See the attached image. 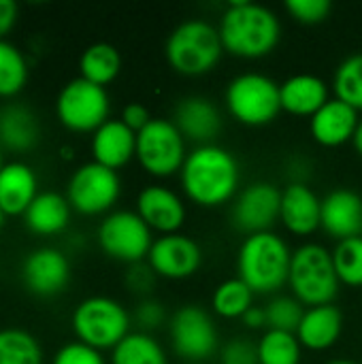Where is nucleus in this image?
Wrapping results in <instances>:
<instances>
[{
	"mask_svg": "<svg viewBox=\"0 0 362 364\" xmlns=\"http://www.w3.org/2000/svg\"><path fill=\"white\" fill-rule=\"evenodd\" d=\"M179 177L186 196L194 205L213 209L237 194L241 171L237 158L228 149L211 143L188 154Z\"/></svg>",
	"mask_w": 362,
	"mask_h": 364,
	"instance_id": "nucleus-1",
	"label": "nucleus"
},
{
	"mask_svg": "<svg viewBox=\"0 0 362 364\" xmlns=\"http://www.w3.org/2000/svg\"><path fill=\"white\" fill-rule=\"evenodd\" d=\"M222 47L230 55L256 60L269 55L282 36L277 15L256 2L235 0L226 6L218 26Z\"/></svg>",
	"mask_w": 362,
	"mask_h": 364,
	"instance_id": "nucleus-2",
	"label": "nucleus"
},
{
	"mask_svg": "<svg viewBox=\"0 0 362 364\" xmlns=\"http://www.w3.org/2000/svg\"><path fill=\"white\" fill-rule=\"evenodd\" d=\"M292 252L275 232L250 235L237 256V277L254 294H271L288 284Z\"/></svg>",
	"mask_w": 362,
	"mask_h": 364,
	"instance_id": "nucleus-3",
	"label": "nucleus"
},
{
	"mask_svg": "<svg viewBox=\"0 0 362 364\" xmlns=\"http://www.w3.org/2000/svg\"><path fill=\"white\" fill-rule=\"evenodd\" d=\"M169 66L186 77H201L215 68L224 47L215 26L203 19H190L179 23L166 38Z\"/></svg>",
	"mask_w": 362,
	"mask_h": 364,
	"instance_id": "nucleus-4",
	"label": "nucleus"
},
{
	"mask_svg": "<svg viewBox=\"0 0 362 364\" xmlns=\"http://www.w3.org/2000/svg\"><path fill=\"white\" fill-rule=\"evenodd\" d=\"M288 284L301 305H333L341 284L335 271L333 252L318 243H307L294 250Z\"/></svg>",
	"mask_w": 362,
	"mask_h": 364,
	"instance_id": "nucleus-5",
	"label": "nucleus"
},
{
	"mask_svg": "<svg viewBox=\"0 0 362 364\" xmlns=\"http://www.w3.org/2000/svg\"><path fill=\"white\" fill-rule=\"evenodd\" d=\"M224 100L228 113L245 126H267L282 111L280 83L260 73L237 75L228 83Z\"/></svg>",
	"mask_w": 362,
	"mask_h": 364,
	"instance_id": "nucleus-6",
	"label": "nucleus"
},
{
	"mask_svg": "<svg viewBox=\"0 0 362 364\" xmlns=\"http://www.w3.org/2000/svg\"><path fill=\"white\" fill-rule=\"evenodd\" d=\"M130 328L126 309L107 296H90L73 311V331L81 343L94 350H113Z\"/></svg>",
	"mask_w": 362,
	"mask_h": 364,
	"instance_id": "nucleus-7",
	"label": "nucleus"
},
{
	"mask_svg": "<svg viewBox=\"0 0 362 364\" xmlns=\"http://www.w3.org/2000/svg\"><path fill=\"white\" fill-rule=\"evenodd\" d=\"M186 139L171 119H151L137 132V160L154 177H171L186 162Z\"/></svg>",
	"mask_w": 362,
	"mask_h": 364,
	"instance_id": "nucleus-8",
	"label": "nucleus"
},
{
	"mask_svg": "<svg viewBox=\"0 0 362 364\" xmlns=\"http://www.w3.org/2000/svg\"><path fill=\"white\" fill-rule=\"evenodd\" d=\"M55 115L73 132H96L109 122V94L105 87L77 77L58 94Z\"/></svg>",
	"mask_w": 362,
	"mask_h": 364,
	"instance_id": "nucleus-9",
	"label": "nucleus"
},
{
	"mask_svg": "<svg viewBox=\"0 0 362 364\" xmlns=\"http://www.w3.org/2000/svg\"><path fill=\"white\" fill-rule=\"evenodd\" d=\"M98 245L117 262L139 264L154 245L151 228L137 211H113L98 226Z\"/></svg>",
	"mask_w": 362,
	"mask_h": 364,
	"instance_id": "nucleus-10",
	"label": "nucleus"
},
{
	"mask_svg": "<svg viewBox=\"0 0 362 364\" xmlns=\"http://www.w3.org/2000/svg\"><path fill=\"white\" fill-rule=\"evenodd\" d=\"M171 341L179 358L190 364L209 360L220 346L218 328L211 316L198 305H183L171 318Z\"/></svg>",
	"mask_w": 362,
	"mask_h": 364,
	"instance_id": "nucleus-11",
	"label": "nucleus"
},
{
	"mask_svg": "<svg viewBox=\"0 0 362 364\" xmlns=\"http://www.w3.org/2000/svg\"><path fill=\"white\" fill-rule=\"evenodd\" d=\"M119 192L122 181L117 171H111L98 162H87L73 173L66 198L75 211L83 215H100L117 203Z\"/></svg>",
	"mask_w": 362,
	"mask_h": 364,
	"instance_id": "nucleus-12",
	"label": "nucleus"
},
{
	"mask_svg": "<svg viewBox=\"0 0 362 364\" xmlns=\"http://www.w3.org/2000/svg\"><path fill=\"white\" fill-rule=\"evenodd\" d=\"M282 192L269 181H256L237 194L233 205V226L241 232L260 235L271 232L273 224L280 220Z\"/></svg>",
	"mask_w": 362,
	"mask_h": 364,
	"instance_id": "nucleus-13",
	"label": "nucleus"
},
{
	"mask_svg": "<svg viewBox=\"0 0 362 364\" xmlns=\"http://www.w3.org/2000/svg\"><path fill=\"white\" fill-rule=\"evenodd\" d=\"M203 262V252L194 239L186 235H162L154 241L147 264L158 277L164 279H186L192 277Z\"/></svg>",
	"mask_w": 362,
	"mask_h": 364,
	"instance_id": "nucleus-14",
	"label": "nucleus"
},
{
	"mask_svg": "<svg viewBox=\"0 0 362 364\" xmlns=\"http://www.w3.org/2000/svg\"><path fill=\"white\" fill-rule=\"evenodd\" d=\"M23 286L36 296H55L70 282L68 258L53 247H38L21 264Z\"/></svg>",
	"mask_w": 362,
	"mask_h": 364,
	"instance_id": "nucleus-15",
	"label": "nucleus"
},
{
	"mask_svg": "<svg viewBox=\"0 0 362 364\" xmlns=\"http://www.w3.org/2000/svg\"><path fill=\"white\" fill-rule=\"evenodd\" d=\"M183 139L201 145H211L222 130L220 109L205 96H188L177 102L173 119Z\"/></svg>",
	"mask_w": 362,
	"mask_h": 364,
	"instance_id": "nucleus-16",
	"label": "nucleus"
},
{
	"mask_svg": "<svg viewBox=\"0 0 362 364\" xmlns=\"http://www.w3.org/2000/svg\"><path fill=\"white\" fill-rule=\"evenodd\" d=\"M324 232L333 239L346 241L362 237V198L354 190L339 188L322 198V224Z\"/></svg>",
	"mask_w": 362,
	"mask_h": 364,
	"instance_id": "nucleus-17",
	"label": "nucleus"
},
{
	"mask_svg": "<svg viewBox=\"0 0 362 364\" xmlns=\"http://www.w3.org/2000/svg\"><path fill=\"white\" fill-rule=\"evenodd\" d=\"M137 213L141 220L162 235H175L186 220L181 198L164 186H147L137 198Z\"/></svg>",
	"mask_w": 362,
	"mask_h": 364,
	"instance_id": "nucleus-18",
	"label": "nucleus"
},
{
	"mask_svg": "<svg viewBox=\"0 0 362 364\" xmlns=\"http://www.w3.org/2000/svg\"><path fill=\"white\" fill-rule=\"evenodd\" d=\"M280 222L299 237L316 232L322 224V200L305 183H290L282 192Z\"/></svg>",
	"mask_w": 362,
	"mask_h": 364,
	"instance_id": "nucleus-19",
	"label": "nucleus"
},
{
	"mask_svg": "<svg viewBox=\"0 0 362 364\" xmlns=\"http://www.w3.org/2000/svg\"><path fill=\"white\" fill-rule=\"evenodd\" d=\"M358 124L361 119L356 109L339 98H331L309 119V130L316 143H320L322 147H339L348 141H354Z\"/></svg>",
	"mask_w": 362,
	"mask_h": 364,
	"instance_id": "nucleus-20",
	"label": "nucleus"
},
{
	"mask_svg": "<svg viewBox=\"0 0 362 364\" xmlns=\"http://www.w3.org/2000/svg\"><path fill=\"white\" fill-rule=\"evenodd\" d=\"M94 162L117 171L137 156V132H132L122 119L105 122L92 136Z\"/></svg>",
	"mask_w": 362,
	"mask_h": 364,
	"instance_id": "nucleus-21",
	"label": "nucleus"
},
{
	"mask_svg": "<svg viewBox=\"0 0 362 364\" xmlns=\"http://www.w3.org/2000/svg\"><path fill=\"white\" fill-rule=\"evenodd\" d=\"M282 111L297 117H314L331 98L326 83L316 75H294L280 83Z\"/></svg>",
	"mask_w": 362,
	"mask_h": 364,
	"instance_id": "nucleus-22",
	"label": "nucleus"
},
{
	"mask_svg": "<svg viewBox=\"0 0 362 364\" xmlns=\"http://www.w3.org/2000/svg\"><path fill=\"white\" fill-rule=\"evenodd\" d=\"M344 331V314L335 305L309 307L297 328V339L312 352H324L333 348Z\"/></svg>",
	"mask_w": 362,
	"mask_h": 364,
	"instance_id": "nucleus-23",
	"label": "nucleus"
},
{
	"mask_svg": "<svg viewBox=\"0 0 362 364\" xmlns=\"http://www.w3.org/2000/svg\"><path fill=\"white\" fill-rule=\"evenodd\" d=\"M36 192V175L23 162H9L0 171V211L4 215H23Z\"/></svg>",
	"mask_w": 362,
	"mask_h": 364,
	"instance_id": "nucleus-24",
	"label": "nucleus"
},
{
	"mask_svg": "<svg viewBox=\"0 0 362 364\" xmlns=\"http://www.w3.org/2000/svg\"><path fill=\"white\" fill-rule=\"evenodd\" d=\"M70 203L58 192H41L23 213L26 226L36 235H58L68 226Z\"/></svg>",
	"mask_w": 362,
	"mask_h": 364,
	"instance_id": "nucleus-25",
	"label": "nucleus"
},
{
	"mask_svg": "<svg viewBox=\"0 0 362 364\" xmlns=\"http://www.w3.org/2000/svg\"><path fill=\"white\" fill-rule=\"evenodd\" d=\"M38 143V122L23 105H9L0 113V145L11 151H30Z\"/></svg>",
	"mask_w": 362,
	"mask_h": 364,
	"instance_id": "nucleus-26",
	"label": "nucleus"
},
{
	"mask_svg": "<svg viewBox=\"0 0 362 364\" xmlns=\"http://www.w3.org/2000/svg\"><path fill=\"white\" fill-rule=\"evenodd\" d=\"M79 68H81V79L105 87L107 83H111L119 75L122 58H119V51L113 45L94 43L81 53Z\"/></svg>",
	"mask_w": 362,
	"mask_h": 364,
	"instance_id": "nucleus-27",
	"label": "nucleus"
},
{
	"mask_svg": "<svg viewBox=\"0 0 362 364\" xmlns=\"http://www.w3.org/2000/svg\"><path fill=\"white\" fill-rule=\"evenodd\" d=\"M113 364H166L162 346L147 333H128L113 348Z\"/></svg>",
	"mask_w": 362,
	"mask_h": 364,
	"instance_id": "nucleus-28",
	"label": "nucleus"
},
{
	"mask_svg": "<svg viewBox=\"0 0 362 364\" xmlns=\"http://www.w3.org/2000/svg\"><path fill=\"white\" fill-rule=\"evenodd\" d=\"M213 311L226 320H241L250 307H254V292L239 277L222 282L211 299Z\"/></svg>",
	"mask_w": 362,
	"mask_h": 364,
	"instance_id": "nucleus-29",
	"label": "nucleus"
},
{
	"mask_svg": "<svg viewBox=\"0 0 362 364\" xmlns=\"http://www.w3.org/2000/svg\"><path fill=\"white\" fill-rule=\"evenodd\" d=\"M43 350L38 341L19 328L0 331V364H41Z\"/></svg>",
	"mask_w": 362,
	"mask_h": 364,
	"instance_id": "nucleus-30",
	"label": "nucleus"
},
{
	"mask_svg": "<svg viewBox=\"0 0 362 364\" xmlns=\"http://www.w3.org/2000/svg\"><path fill=\"white\" fill-rule=\"evenodd\" d=\"M301 348L294 333L267 331L258 341V360L260 364H299Z\"/></svg>",
	"mask_w": 362,
	"mask_h": 364,
	"instance_id": "nucleus-31",
	"label": "nucleus"
},
{
	"mask_svg": "<svg viewBox=\"0 0 362 364\" xmlns=\"http://www.w3.org/2000/svg\"><path fill=\"white\" fill-rule=\"evenodd\" d=\"M28 81V64L23 53L9 41H0V96L11 98L23 90Z\"/></svg>",
	"mask_w": 362,
	"mask_h": 364,
	"instance_id": "nucleus-32",
	"label": "nucleus"
},
{
	"mask_svg": "<svg viewBox=\"0 0 362 364\" xmlns=\"http://www.w3.org/2000/svg\"><path fill=\"white\" fill-rule=\"evenodd\" d=\"M333 90L339 100L356 111H362V51L348 55L339 64L333 79Z\"/></svg>",
	"mask_w": 362,
	"mask_h": 364,
	"instance_id": "nucleus-33",
	"label": "nucleus"
},
{
	"mask_svg": "<svg viewBox=\"0 0 362 364\" xmlns=\"http://www.w3.org/2000/svg\"><path fill=\"white\" fill-rule=\"evenodd\" d=\"M335 271L341 284L350 288L362 286V237L339 241L333 252Z\"/></svg>",
	"mask_w": 362,
	"mask_h": 364,
	"instance_id": "nucleus-34",
	"label": "nucleus"
},
{
	"mask_svg": "<svg viewBox=\"0 0 362 364\" xmlns=\"http://www.w3.org/2000/svg\"><path fill=\"white\" fill-rule=\"evenodd\" d=\"M267 331H282V333H294L305 316L303 305L292 296H275L267 307Z\"/></svg>",
	"mask_w": 362,
	"mask_h": 364,
	"instance_id": "nucleus-35",
	"label": "nucleus"
},
{
	"mask_svg": "<svg viewBox=\"0 0 362 364\" xmlns=\"http://www.w3.org/2000/svg\"><path fill=\"white\" fill-rule=\"evenodd\" d=\"M333 4L329 0H288L286 11L299 21V23H322L331 15Z\"/></svg>",
	"mask_w": 362,
	"mask_h": 364,
	"instance_id": "nucleus-36",
	"label": "nucleus"
},
{
	"mask_svg": "<svg viewBox=\"0 0 362 364\" xmlns=\"http://www.w3.org/2000/svg\"><path fill=\"white\" fill-rule=\"evenodd\" d=\"M220 358L222 364H260L258 343H252L245 337H235L222 346Z\"/></svg>",
	"mask_w": 362,
	"mask_h": 364,
	"instance_id": "nucleus-37",
	"label": "nucleus"
},
{
	"mask_svg": "<svg viewBox=\"0 0 362 364\" xmlns=\"http://www.w3.org/2000/svg\"><path fill=\"white\" fill-rule=\"evenodd\" d=\"M53 364H105V360L98 350L77 341V343H68L62 350H58Z\"/></svg>",
	"mask_w": 362,
	"mask_h": 364,
	"instance_id": "nucleus-38",
	"label": "nucleus"
},
{
	"mask_svg": "<svg viewBox=\"0 0 362 364\" xmlns=\"http://www.w3.org/2000/svg\"><path fill=\"white\" fill-rule=\"evenodd\" d=\"M137 322L145 328V331H151V328H158L166 314H164V307L156 301H145L137 307V314H134Z\"/></svg>",
	"mask_w": 362,
	"mask_h": 364,
	"instance_id": "nucleus-39",
	"label": "nucleus"
},
{
	"mask_svg": "<svg viewBox=\"0 0 362 364\" xmlns=\"http://www.w3.org/2000/svg\"><path fill=\"white\" fill-rule=\"evenodd\" d=\"M122 122H124L132 132H141V130L151 122V117H149V111H147L141 102H130V105H126L124 111H122Z\"/></svg>",
	"mask_w": 362,
	"mask_h": 364,
	"instance_id": "nucleus-40",
	"label": "nucleus"
},
{
	"mask_svg": "<svg viewBox=\"0 0 362 364\" xmlns=\"http://www.w3.org/2000/svg\"><path fill=\"white\" fill-rule=\"evenodd\" d=\"M158 275L154 273V269L149 264H132L130 273H128V286L134 292H149V288L154 286V279Z\"/></svg>",
	"mask_w": 362,
	"mask_h": 364,
	"instance_id": "nucleus-41",
	"label": "nucleus"
},
{
	"mask_svg": "<svg viewBox=\"0 0 362 364\" xmlns=\"http://www.w3.org/2000/svg\"><path fill=\"white\" fill-rule=\"evenodd\" d=\"M17 13V4L13 0H0V41H4V36L13 30Z\"/></svg>",
	"mask_w": 362,
	"mask_h": 364,
	"instance_id": "nucleus-42",
	"label": "nucleus"
},
{
	"mask_svg": "<svg viewBox=\"0 0 362 364\" xmlns=\"http://www.w3.org/2000/svg\"><path fill=\"white\" fill-rule=\"evenodd\" d=\"M241 320H243V324H245L247 328H252V331L267 328V311L260 309V307H250Z\"/></svg>",
	"mask_w": 362,
	"mask_h": 364,
	"instance_id": "nucleus-43",
	"label": "nucleus"
},
{
	"mask_svg": "<svg viewBox=\"0 0 362 364\" xmlns=\"http://www.w3.org/2000/svg\"><path fill=\"white\" fill-rule=\"evenodd\" d=\"M354 149L361 154V158H362V119H361V124H358V128H356V134H354Z\"/></svg>",
	"mask_w": 362,
	"mask_h": 364,
	"instance_id": "nucleus-44",
	"label": "nucleus"
},
{
	"mask_svg": "<svg viewBox=\"0 0 362 364\" xmlns=\"http://www.w3.org/2000/svg\"><path fill=\"white\" fill-rule=\"evenodd\" d=\"M326 364H356V363H352V360H333V363H326Z\"/></svg>",
	"mask_w": 362,
	"mask_h": 364,
	"instance_id": "nucleus-45",
	"label": "nucleus"
},
{
	"mask_svg": "<svg viewBox=\"0 0 362 364\" xmlns=\"http://www.w3.org/2000/svg\"><path fill=\"white\" fill-rule=\"evenodd\" d=\"M2 166H4V162H2V147H0V171H2Z\"/></svg>",
	"mask_w": 362,
	"mask_h": 364,
	"instance_id": "nucleus-46",
	"label": "nucleus"
},
{
	"mask_svg": "<svg viewBox=\"0 0 362 364\" xmlns=\"http://www.w3.org/2000/svg\"><path fill=\"white\" fill-rule=\"evenodd\" d=\"M2 222H4V213L0 211V228H2Z\"/></svg>",
	"mask_w": 362,
	"mask_h": 364,
	"instance_id": "nucleus-47",
	"label": "nucleus"
}]
</instances>
